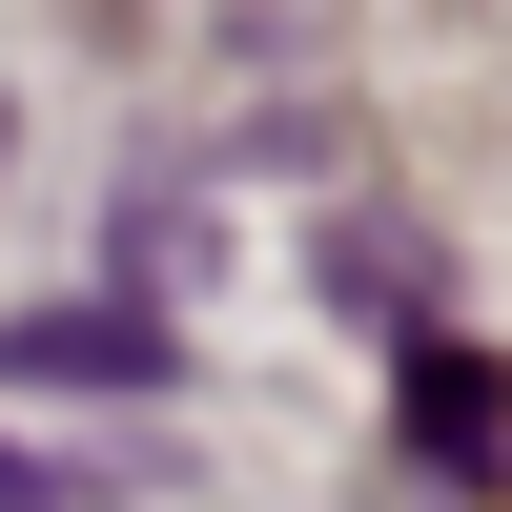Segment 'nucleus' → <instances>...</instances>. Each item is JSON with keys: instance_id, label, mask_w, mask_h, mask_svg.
<instances>
[{"instance_id": "f03ea898", "label": "nucleus", "mask_w": 512, "mask_h": 512, "mask_svg": "<svg viewBox=\"0 0 512 512\" xmlns=\"http://www.w3.org/2000/svg\"><path fill=\"white\" fill-rule=\"evenodd\" d=\"M41 492H62V472H21V451H0V512H41Z\"/></svg>"}, {"instance_id": "f257e3e1", "label": "nucleus", "mask_w": 512, "mask_h": 512, "mask_svg": "<svg viewBox=\"0 0 512 512\" xmlns=\"http://www.w3.org/2000/svg\"><path fill=\"white\" fill-rule=\"evenodd\" d=\"M21 369H82V390H164V328H123V308H62V328H0Z\"/></svg>"}]
</instances>
